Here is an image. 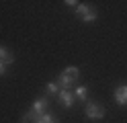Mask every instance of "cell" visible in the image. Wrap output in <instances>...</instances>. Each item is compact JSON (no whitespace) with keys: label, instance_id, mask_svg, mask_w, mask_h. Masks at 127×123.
<instances>
[{"label":"cell","instance_id":"1","mask_svg":"<svg viewBox=\"0 0 127 123\" xmlns=\"http://www.w3.org/2000/svg\"><path fill=\"white\" fill-rule=\"evenodd\" d=\"M84 115L88 119H94V121H98L105 117V107H102L100 103H86L84 107Z\"/></svg>","mask_w":127,"mask_h":123},{"label":"cell","instance_id":"2","mask_svg":"<svg viewBox=\"0 0 127 123\" xmlns=\"http://www.w3.org/2000/svg\"><path fill=\"white\" fill-rule=\"evenodd\" d=\"M31 111H33L35 115H43V113H47V111H49V98H45V96H39L37 101L33 103Z\"/></svg>","mask_w":127,"mask_h":123},{"label":"cell","instance_id":"3","mask_svg":"<svg viewBox=\"0 0 127 123\" xmlns=\"http://www.w3.org/2000/svg\"><path fill=\"white\" fill-rule=\"evenodd\" d=\"M115 103L125 107L127 105V84H119L115 88Z\"/></svg>","mask_w":127,"mask_h":123},{"label":"cell","instance_id":"4","mask_svg":"<svg viewBox=\"0 0 127 123\" xmlns=\"http://www.w3.org/2000/svg\"><path fill=\"white\" fill-rule=\"evenodd\" d=\"M62 74H64V76H66V78H68L70 82H72V86H74L76 82H78V78H80V70H78L76 66H68V68L64 70Z\"/></svg>","mask_w":127,"mask_h":123},{"label":"cell","instance_id":"5","mask_svg":"<svg viewBox=\"0 0 127 123\" xmlns=\"http://www.w3.org/2000/svg\"><path fill=\"white\" fill-rule=\"evenodd\" d=\"M58 96H60V103L66 107V109H70V107L74 105V94L70 92V90H60V94H58Z\"/></svg>","mask_w":127,"mask_h":123},{"label":"cell","instance_id":"6","mask_svg":"<svg viewBox=\"0 0 127 123\" xmlns=\"http://www.w3.org/2000/svg\"><path fill=\"white\" fill-rule=\"evenodd\" d=\"M0 62H2V64H6V66H10V64L14 62V55H12L8 49L4 47V45H0Z\"/></svg>","mask_w":127,"mask_h":123},{"label":"cell","instance_id":"7","mask_svg":"<svg viewBox=\"0 0 127 123\" xmlns=\"http://www.w3.org/2000/svg\"><path fill=\"white\" fill-rule=\"evenodd\" d=\"M35 123H60V121L55 119L49 111H47V113H43V115H37V117H35Z\"/></svg>","mask_w":127,"mask_h":123},{"label":"cell","instance_id":"8","mask_svg":"<svg viewBox=\"0 0 127 123\" xmlns=\"http://www.w3.org/2000/svg\"><path fill=\"white\" fill-rule=\"evenodd\" d=\"M96 10H94V8H88V10H86L84 14H82V21L84 23H92V21H96Z\"/></svg>","mask_w":127,"mask_h":123},{"label":"cell","instance_id":"9","mask_svg":"<svg viewBox=\"0 0 127 123\" xmlns=\"http://www.w3.org/2000/svg\"><path fill=\"white\" fill-rule=\"evenodd\" d=\"M76 96L80 98V101H86V96H88V88H86V86H78L76 88Z\"/></svg>","mask_w":127,"mask_h":123},{"label":"cell","instance_id":"10","mask_svg":"<svg viewBox=\"0 0 127 123\" xmlns=\"http://www.w3.org/2000/svg\"><path fill=\"white\" fill-rule=\"evenodd\" d=\"M47 92H49V94H60L58 82H47Z\"/></svg>","mask_w":127,"mask_h":123},{"label":"cell","instance_id":"11","mask_svg":"<svg viewBox=\"0 0 127 123\" xmlns=\"http://www.w3.org/2000/svg\"><path fill=\"white\" fill-rule=\"evenodd\" d=\"M88 8H90L88 4H78V6H76V14H78V16H82L86 10H88Z\"/></svg>","mask_w":127,"mask_h":123},{"label":"cell","instance_id":"12","mask_svg":"<svg viewBox=\"0 0 127 123\" xmlns=\"http://www.w3.org/2000/svg\"><path fill=\"white\" fill-rule=\"evenodd\" d=\"M6 68H8V66H6V64H2V62H0V76H4V74H6Z\"/></svg>","mask_w":127,"mask_h":123},{"label":"cell","instance_id":"13","mask_svg":"<svg viewBox=\"0 0 127 123\" xmlns=\"http://www.w3.org/2000/svg\"><path fill=\"white\" fill-rule=\"evenodd\" d=\"M64 4H68V6H78V2H74V0H68V2H64Z\"/></svg>","mask_w":127,"mask_h":123}]
</instances>
